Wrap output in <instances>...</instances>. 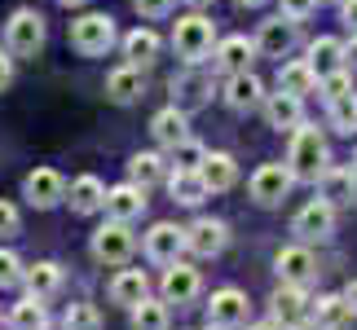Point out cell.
I'll return each instance as SVG.
<instances>
[{"label":"cell","mask_w":357,"mask_h":330,"mask_svg":"<svg viewBox=\"0 0 357 330\" xmlns=\"http://www.w3.org/2000/svg\"><path fill=\"white\" fill-rule=\"evenodd\" d=\"M287 168H291L296 181H313V185H318V176L331 168V159H326V141H322L318 128H305V123L296 128L291 155H287Z\"/></svg>","instance_id":"obj_1"},{"label":"cell","mask_w":357,"mask_h":330,"mask_svg":"<svg viewBox=\"0 0 357 330\" xmlns=\"http://www.w3.org/2000/svg\"><path fill=\"white\" fill-rule=\"evenodd\" d=\"M212 40H216V26H212V18H203V13H185V18H176V26H172V49L185 66H199L208 58Z\"/></svg>","instance_id":"obj_2"},{"label":"cell","mask_w":357,"mask_h":330,"mask_svg":"<svg viewBox=\"0 0 357 330\" xmlns=\"http://www.w3.org/2000/svg\"><path fill=\"white\" fill-rule=\"evenodd\" d=\"M111 45H115V18H111V13H84V18L71 22V49L75 53H84V58H102Z\"/></svg>","instance_id":"obj_3"},{"label":"cell","mask_w":357,"mask_h":330,"mask_svg":"<svg viewBox=\"0 0 357 330\" xmlns=\"http://www.w3.org/2000/svg\"><path fill=\"white\" fill-rule=\"evenodd\" d=\"M5 49L18 53V58H36L45 49V18L36 9H18L5 22Z\"/></svg>","instance_id":"obj_4"},{"label":"cell","mask_w":357,"mask_h":330,"mask_svg":"<svg viewBox=\"0 0 357 330\" xmlns=\"http://www.w3.org/2000/svg\"><path fill=\"white\" fill-rule=\"evenodd\" d=\"M269 308H273V322L282 330H305L313 322V299L305 295V286H291V282H282L269 295Z\"/></svg>","instance_id":"obj_5"},{"label":"cell","mask_w":357,"mask_h":330,"mask_svg":"<svg viewBox=\"0 0 357 330\" xmlns=\"http://www.w3.org/2000/svg\"><path fill=\"white\" fill-rule=\"evenodd\" d=\"M132 246H137V238L123 220H106V225L93 233V260H98V265H128Z\"/></svg>","instance_id":"obj_6"},{"label":"cell","mask_w":357,"mask_h":330,"mask_svg":"<svg viewBox=\"0 0 357 330\" xmlns=\"http://www.w3.org/2000/svg\"><path fill=\"white\" fill-rule=\"evenodd\" d=\"M229 246V225L225 220H212V216H199L195 225H185V251L199 256V260H216Z\"/></svg>","instance_id":"obj_7"},{"label":"cell","mask_w":357,"mask_h":330,"mask_svg":"<svg viewBox=\"0 0 357 330\" xmlns=\"http://www.w3.org/2000/svg\"><path fill=\"white\" fill-rule=\"evenodd\" d=\"M291 233L300 242H322V238H331L335 233V207L326 198H313V203H305V207L296 212V220H291Z\"/></svg>","instance_id":"obj_8"},{"label":"cell","mask_w":357,"mask_h":330,"mask_svg":"<svg viewBox=\"0 0 357 330\" xmlns=\"http://www.w3.org/2000/svg\"><path fill=\"white\" fill-rule=\"evenodd\" d=\"M163 299L168 304H195L199 291H203V278L195 265H185V260H172V265H163Z\"/></svg>","instance_id":"obj_9"},{"label":"cell","mask_w":357,"mask_h":330,"mask_svg":"<svg viewBox=\"0 0 357 330\" xmlns=\"http://www.w3.org/2000/svg\"><path fill=\"white\" fill-rule=\"evenodd\" d=\"M291 168H282V163H265V168L252 172V198L260 203V207H278V203L287 198V189H291Z\"/></svg>","instance_id":"obj_10"},{"label":"cell","mask_w":357,"mask_h":330,"mask_svg":"<svg viewBox=\"0 0 357 330\" xmlns=\"http://www.w3.org/2000/svg\"><path fill=\"white\" fill-rule=\"evenodd\" d=\"M185 251V229L172 225V220H159V225H150L146 233V260H155V265H172V260H181Z\"/></svg>","instance_id":"obj_11"},{"label":"cell","mask_w":357,"mask_h":330,"mask_svg":"<svg viewBox=\"0 0 357 330\" xmlns=\"http://www.w3.org/2000/svg\"><path fill=\"white\" fill-rule=\"evenodd\" d=\"M22 198L31 203V207H58V203L66 198V181H62V172H53V168H36L31 176L22 181Z\"/></svg>","instance_id":"obj_12"},{"label":"cell","mask_w":357,"mask_h":330,"mask_svg":"<svg viewBox=\"0 0 357 330\" xmlns=\"http://www.w3.org/2000/svg\"><path fill=\"white\" fill-rule=\"evenodd\" d=\"M273 269H278V278L291 282V286H309L318 278V260H313L309 246H282V251L273 256Z\"/></svg>","instance_id":"obj_13"},{"label":"cell","mask_w":357,"mask_h":330,"mask_svg":"<svg viewBox=\"0 0 357 330\" xmlns=\"http://www.w3.org/2000/svg\"><path fill=\"white\" fill-rule=\"evenodd\" d=\"M102 212H106V220H123V225H132V220L146 212V189H142V185H132V181H128V185L106 189Z\"/></svg>","instance_id":"obj_14"},{"label":"cell","mask_w":357,"mask_h":330,"mask_svg":"<svg viewBox=\"0 0 357 330\" xmlns=\"http://www.w3.org/2000/svg\"><path fill=\"white\" fill-rule=\"evenodd\" d=\"M296 45V18H269L260 22V36H256V53H265V58H282V53H291Z\"/></svg>","instance_id":"obj_15"},{"label":"cell","mask_w":357,"mask_h":330,"mask_svg":"<svg viewBox=\"0 0 357 330\" xmlns=\"http://www.w3.org/2000/svg\"><path fill=\"white\" fill-rule=\"evenodd\" d=\"M199 176H203V185H208L212 194H225V189H234V181H238V163H234V155L212 150V155L199 163Z\"/></svg>","instance_id":"obj_16"},{"label":"cell","mask_w":357,"mask_h":330,"mask_svg":"<svg viewBox=\"0 0 357 330\" xmlns=\"http://www.w3.org/2000/svg\"><path fill=\"white\" fill-rule=\"evenodd\" d=\"M247 295L243 291H234V286H221V291L212 295V304H208V322H216V326H238V322H247Z\"/></svg>","instance_id":"obj_17"},{"label":"cell","mask_w":357,"mask_h":330,"mask_svg":"<svg viewBox=\"0 0 357 330\" xmlns=\"http://www.w3.org/2000/svg\"><path fill=\"white\" fill-rule=\"evenodd\" d=\"M22 286H26V295H36V299L58 295L62 291V265H53V260H36L31 269H22Z\"/></svg>","instance_id":"obj_18"},{"label":"cell","mask_w":357,"mask_h":330,"mask_svg":"<svg viewBox=\"0 0 357 330\" xmlns=\"http://www.w3.org/2000/svg\"><path fill=\"white\" fill-rule=\"evenodd\" d=\"M146 295H150V278H146L142 269H119V273H115V282H111V304L132 308V304H142Z\"/></svg>","instance_id":"obj_19"},{"label":"cell","mask_w":357,"mask_h":330,"mask_svg":"<svg viewBox=\"0 0 357 330\" xmlns=\"http://www.w3.org/2000/svg\"><path fill=\"white\" fill-rule=\"evenodd\" d=\"M265 102V84L252 75V71H238V75H229V84H225V106L229 110H252Z\"/></svg>","instance_id":"obj_20"},{"label":"cell","mask_w":357,"mask_h":330,"mask_svg":"<svg viewBox=\"0 0 357 330\" xmlns=\"http://www.w3.org/2000/svg\"><path fill=\"white\" fill-rule=\"evenodd\" d=\"M168 194L181 203V207H199L203 198L212 194L208 185H203V176H199V168H176L172 176H168Z\"/></svg>","instance_id":"obj_21"},{"label":"cell","mask_w":357,"mask_h":330,"mask_svg":"<svg viewBox=\"0 0 357 330\" xmlns=\"http://www.w3.org/2000/svg\"><path fill=\"white\" fill-rule=\"evenodd\" d=\"M353 304L344 295H322V299H313V322H318L322 330H349L353 326Z\"/></svg>","instance_id":"obj_22"},{"label":"cell","mask_w":357,"mask_h":330,"mask_svg":"<svg viewBox=\"0 0 357 330\" xmlns=\"http://www.w3.org/2000/svg\"><path fill=\"white\" fill-rule=\"evenodd\" d=\"M318 185H322V198L331 203V207H344V203H353V194H357V172L353 168H326L318 176Z\"/></svg>","instance_id":"obj_23"},{"label":"cell","mask_w":357,"mask_h":330,"mask_svg":"<svg viewBox=\"0 0 357 330\" xmlns=\"http://www.w3.org/2000/svg\"><path fill=\"white\" fill-rule=\"evenodd\" d=\"M252 53H256V45H252L247 36H229V40H221V45H216L212 62L221 66V71L238 75V71H247V66H252Z\"/></svg>","instance_id":"obj_24"},{"label":"cell","mask_w":357,"mask_h":330,"mask_svg":"<svg viewBox=\"0 0 357 330\" xmlns=\"http://www.w3.org/2000/svg\"><path fill=\"white\" fill-rule=\"evenodd\" d=\"M265 119H269V128H300V119H305V110H300V97H291V93H269L265 97Z\"/></svg>","instance_id":"obj_25"},{"label":"cell","mask_w":357,"mask_h":330,"mask_svg":"<svg viewBox=\"0 0 357 330\" xmlns=\"http://www.w3.org/2000/svg\"><path fill=\"white\" fill-rule=\"evenodd\" d=\"M66 203H71L75 216H93V212H102V203H106V185L98 181V176H79V181H71Z\"/></svg>","instance_id":"obj_26"},{"label":"cell","mask_w":357,"mask_h":330,"mask_svg":"<svg viewBox=\"0 0 357 330\" xmlns=\"http://www.w3.org/2000/svg\"><path fill=\"white\" fill-rule=\"evenodd\" d=\"M142 66H119V71H111L106 75V97L111 102H119V106H128V102H137L142 97Z\"/></svg>","instance_id":"obj_27"},{"label":"cell","mask_w":357,"mask_h":330,"mask_svg":"<svg viewBox=\"0 0 357 330\" xmlns=\"http://www.w3.org/2000/svg\"><path fill=\"white\" fill-rule=\"evenodd\" d=\"M150 132H155V141H159L163 150H172L176 141H185V136H190V128H185V110H176V106L159 110V115L150 119Z\"/></svg>","instance_id":"obj_28"},{"label":"cell","mask_w":357,"mask_h":330,"mask_svg":"<svg viewBox=\"0 0 357 330\" xmlns=\"http://www.w3.org/2000/svg\"><path fill=\"white\" fill-rule=\"evenodd\" d=\"M313 71H318V79L322 75H331V71H340L344 66V45H340L335 36H322V40H313L309 45V58H305Z\"/></svg>","instance_id":"obj_29"},{"label":"cell","mask_w":357,"mask_h":330,"mask_svg":"<svg viewBox=\"0 0 357 330\" xmlns=\"http://www.w3.org/2000/svg\"><path fill=\"white\" fill-rule=\"evenodd\" d=\"M278 88L282 93H291V97L305 102L313 88H318V71H313L309 62H287L282 71H278Z\"/></svg>","instance_id":"obj_30"},{"label":"cell","mask_w":357,"mask_h":330,"mask_svg":"<svg viewBox=\"0 0 357 330\" xmlns=\"http://www.w3.org/2000/svg\"><path fill=\"white\" fill-rule=\"evenodd\" d=\"M123 58H128V66H150L159 58V36L146 31V26L128 31V36H123Z\"/></svg>","instance_id":"obj_31"},{"label":"cell","mask_w":357,"mask_h":330,"mask_svg":"<svg viewBox=\"0 0 357 330\" xmlns=\"http://www.w3.org/2000/svg\"><path fill=\"white\" fill-rule=\"evenodd\" d=\"M9 326L13 330H49V313H45V299L26 295L9 308Z\"/></svg>","instance_id":"obj_32"},{"label":"cell","mask_w":357,"mask_h":330,"mask_svg":"<svg viewBox=\"0 0 357 330\" xmlns=\"http://www.w3.org/2000/svg\"><path fill=\"white\" fill-rule=\"evenodd\" d=\"M132 317H128V326L132 330H168V299H142V304H132L128 308Z\"/></svg>","instance_id":"obj_33"},{"label":"cell","mask_w":357,"mask_h":330,"mask_svg":"<svg viewBox=\"0 0 357 330\" xmlns=\"http://www.w3.org/2000/svg\"><path fill=\"white\" fill-rule=\"evenodd\" d=\"M128 181L142 185V189H150L155 181H163V159L155 155V150H142V155H132V159H128Z\"/></svg>","instance_id":"obj_34"},{"label":"cell","mask_w":357,"mask_h":330,"mask_svg":"<svg viewBox=\"0 0 357 330\" xmlns=\"http://www.w3.org/2000/svg\"><path fill=\"white\" fill-rule=\"evenodd\" d=\"M172 93L181 97L176 110H195V106H203V97H208V79L203 75H181V79H172Z\"/></svg>","instance_id":"obj_35"},{"label":"cell","mask_w":357,"mask_h":330,"mask_svg":"<svg viewBox=\"0 0 357 330\" xmlns=\"http://www.w3.org/2000/svg\"><path fill=\"white\" fill-rule=\"evenodd\" d=\"M331 128L353 136L357 132V93H344V97L331 102Z\"/></svg>","instance_id":"obj_36"},{"label":"cell","mask_w":357,"mask_h":330,"mask_svg":"<svg viewBox=\"0 0 357 330\" xmlns=\"http://www.w3.org/2000/svg\"><path fill=\"white\" fill-rule=\"evenodd\" d=\"M62 330H102V313H98V304H89V299L71 304V308H66V317H62Z\"/></svg>","instance_id":"obj_37"},{"label":"cell","mask_w":357,"mask_h":330,"mask_svg":"<svg viewBox=\"0 0 357 330\" xmlns=\"http://www.w3.org/2000/svg\"><path fill=\"white\" fill-rule=\"evenodd\" d=\"M318 93H322L326 102H335V97H344V93H353L349 66H340V71H331V75H322V79H318Z\"/></svg>","instance_id":"obj_38"},{"label":"cell","mask_w":357,"mask_h":330,"mask_svg":"<svg viewBox=\"0 0 357 330\" xmlns=\"http://www.w3.org/2000/svg\"><path fill=\"white\" fill-rule=\"evenodd\" d=\"M203 159H208V150H203L199 141H190V136L172 146V163H176V168H199Z\"/></svg>","instance_id":"obj_39"},{"label":"cell","mask_w":357,"mask_h":330,"mask_svg":"<svg viewBox=\"0 0 357 330\" xmlns=\"http://www.w3.org/2000/svg\"><path fill=\"white\" fill-rule=\"evenodd\" d=\"M18 282H22V260L0 246V291H9V286H18Z\"/></svg>","instance_id":"obj_40"},{"label":"cell","mask_w":357,"mask_h":330,"mask_svg":"<svg viewBox=\"0 0 357 330\" xmlns=\"http://www.w3.org/2000/svg\"><path fill=\"white\" fill-rule=\"evenodd\" d=\"M18 229H22V216H18V207H13L9 198H0V238H13Z\"/></svg>","instance_id":"obj_41"},{"label":"cell","mask_w":357,"mask_h":330,"mask_svg":"<svg viewBox=\"0 0 357 330\" xmlns=\"http://www.w3.org/2000/svg\"><path fill=\"white\" fill-rule=\"evenodd\" d=\"M313 9H318V0H282V13H287V18H309V13Z\"/></svg>","instance_id":"obj_42"},{"label":"cell","mask_w":357,"mask_h":330,"mask_svg":"<svg viewBox=\"0 0 357 330\" xmlns=\"http://www.w3.org/2000/svg\"><path fill=\"white\" fill-rule=\"evenodd\" d=\"M137 13H146V18H163V13L172 9V0H132Z\"/></svg>","instance_id":"obj_43"},{"label":"cell","mask_w":357,"mask_h":330,"mask_svg":"<svg viewBox=\"0 0 357 330\" xmlns=\"http://www.w3.org/2000/svg\"><path fill=\"white\" fill-rule=\"evenodd\" d=\"M9 79H13V58H9V49H0V93L9 88Z\"/></svg>","instance_id":"obj_44"},{"label":"cell","mask_w":357,"mask_h":330,"mask_svg":"<svg viewBox=\"0 0 357 330\" xmlns=\"http://www.w3.org/2000/svg\"><path fill=\"white\" fill-rule=\"evenodd\" d=\"M344 66H349V71H357V36L344 45Z\"/></svg>","instance_id":"obj_45"},{"label":"cell","mask_w":357,"mask_h":330,"mask_svg":"<svg viewBox=\"0 0 357 330\" xmlns=\"http://www.w3.org/2000/svg\"><path fill=\"white\" fill-rule=\"evenodd\" d=\"M344 22L357 26V0H344Z\"/></svg>","instance_id":"obj_46"},{"label":"cell","mask_w":357,"mask_h":330,"mask_svg":"<svg viewBox=\"0 0 357 330\" xmlns=\"http://www.w3.org/2000/svg\"><path fill=\"white\" fill-rule=\"evenodd\" d=\"M344 299H349V304H353V313H357V278L344 286Z\"/></svg>","instance_id":"obj_47"},{"label":"cell","mask_w":357,"mask_h":330,"mask_svg":"<svg viewBox=\"0 0 357 330\" xmlns=\"http://www.w3.org/2000/svg\"><path fill=\"white\" fill-rule=\"evenodd\" d=\"M247 330H282L278 322H256V326H247Z\"/></svg>","instance_id":"obj_48"},{"label":"cell","mask_w":357,"mask_h":330,"mask_svg":"<svg viewBox=\"0 0 357 330\" xmlns=\"http://www.w3.org/2000/svg\"><path fill=\"white\" fill-rule=\"evenodd\" d=\"M238 5H247V9H256V5H265V0H238Z\"/></svg>","instance_id":"obj_49"},{"label":"cell","mask_w":357,"mask_h":330,"mask_svg":"<svg viewBox=\"0 0 357 330\" xmlns=\"http://www.w3.org/2000/svg\"><path fill=\"white\" fill-rule=\"evenodd\" d=\"M62 5H66V9H75V5H89V0H62Z\"/></svg>","instance_id":"obj_50"},{"label":"cell","mask_w":357,"mask_h":330,"mask_svg":"<svg viewBox=\"0 0 357 330\" xmlns=\"http://www.w3.org/2000/svg\"><path fill=\"white\" fill-rule=\"evenodd\" d=\"M203 330H234V326H216V322H208V326H203Z\"/></svg>","instance_id":"obj_51"},{"label":"cell","mask_w":357,"mask_h":330,"mask_svg":"<svg viewBox=\"0 0 357 330\" xmlns=\"http://www.w3.org/2000/svg\"><path fill=\"white\" fill-rule=\"evenodd\" d=\"M190 5H195V9H203V5H212V0H190Z\"/></svg>","instance_id":"obj_52"},{"label":"cell","mask_w":357,"mask_h":330,"mask_svg":"<svg viewBox=\"0 0 357 330\" xmlns=\"http://www.w3.org/2000/svg\"><path fill=\"white\" fill-rule=\"evenodd\" d=\"M353 172H357V155H353Z\"/></svg>","instance_id":"obj_53"}]
</instances>
